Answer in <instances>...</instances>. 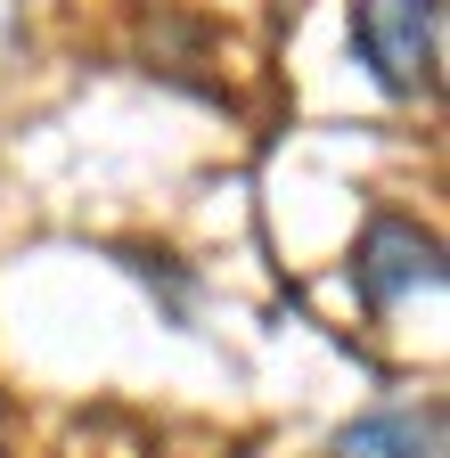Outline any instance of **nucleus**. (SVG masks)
<instances>
[{
	"label": "nucleus",
	"mask_w": 450,
	"mask_h": 458,
	"mask_svg": "<svg viewBox=\"0 0 450 458\" xmlns=\"http://www.w3.org/2000/svg\"><path fill=\"white\" fill-rule=\"evenodd\" d=\"M352 49L385 98L434 90L442 66V0H352Z\"/></svg>",
	"instance_id": "1"
},
{
	"label": "nucleus",
	"mask_w": 450,
	"mask_h": 458,
	"mask_svg": "<svg viewBox=\"0 0 450 458\" xmlns=\"http://www.w3.org/2000/svg\"><path fill=\"white\" fill-rule=\"evenodd\" d=\"M352 286H361L369 311L410 303L418 286L434 295V286H442V246L426 238V229H410V221H377L361 238V254H352Z\"/></svg>",
	"instance_id": "2"
},
{
	"label": "nucleus",
	"mask_w": 450,
	"mask_h": 458,
	"mask_svg": "<svg viewBox=\"0 0 450 458\" xmlns=\"http://www.w3.org/2000/svg\"><path fill=\"white\" fill-rule=\"evenodd\" d=\"M442 418L434 410H369L335 434V458H434Z\"/></svg>",
	"instance_id": "3"
}]
</instances>
